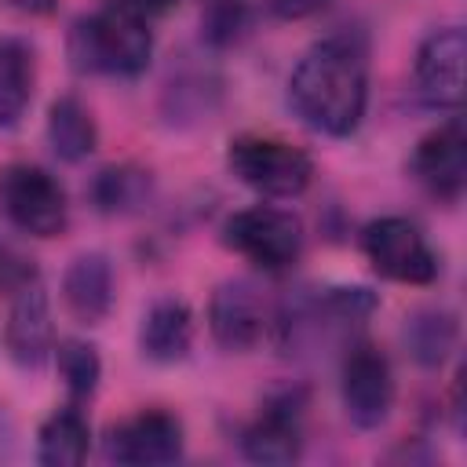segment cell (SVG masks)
I'll return each mask as SVG.
<instances>
[{
  "instance_id": "obj_18",
  "label": "cell",
  "mask_w": 467,
  "mask_h": 467,
  "mask_svg": "<svg viewBox=\"0 0 467 467\" xmlns=\"http://www.w3.org/2000/svg\"><path fill=\"white\" fill-rule=\"evenodd\" d=\"M88 449H91V431L77 409L51 412L36 434V456L47 467H77L84 463Z\"/></svg>"
},
{
  "instance_id": "obj_6",
  "label": "cell",
  "mask_w": 467,
  "mask_h": 467,
  "mask_svg": "<svg viewBox=\"0 0 467 467\" xmlns=\"http://www.w3.org/2000/svg\"><path fill=\"white\" fill-rule=\"evenodd\" d=\"M361 248H365V259L372 263V270L390 281L431 285L438 277V259H434L431 244L423 241L416 223H409L401 215L372 219L361 234Z\"/></svg>"
},
{
  "instance_id": "obj_25",
  "label": "cell",
  "mask_w": 467,
  "mask_h": 467,
  "mask_svg": "<svg viewBox=\"0 0 467 467\" xmlns=\"http://www.w3.org/2000/svg\"><path fill=\"white\" fill-rule=\"evenodd\" d=\"M22 11H36V15H44V11H51V4L55 0H15Z\"/></svg>"
},
{
  "instance_id": "obj_7",
  "label": "cell",
  "mask_w": 467,
  "mask_h": 467,
  "mask_svg": "<svg viewBox=\"0 0 467 467\" xmlns=\"http://www.w3.org/2000/svg\"><path fill=\"white\" fill-rule=\"evenodd\" d=\"M343 409L350 423L372 431L390 416L394 405V372L390 361L372 343H354L343 358Z\"/></svg>"
},
{
  "instance_id": "obj_2",
  "label": "cell",
  "mask_w": 467,
  "mask_h": 467,
  "mask_svg": "<svg viewBox=\"0 0 467 467\" xmlns=\"http://www.w3.org/2000/svg\"><path fill=\"white\" fill-rule=\"evenodd\" d=\"M153 36L146 29V18L102 7L88 18H80L69 33V58L77 69L88 73H109V77H135L150 66Z\"/></svg>"
},
{
  "instance_id": "obj_21",
  "label": "cell",
  "mask_w": 467,
  "mask_h": 467,
  "mask_svg": "<svg viewBox=\"0 0 467 467\" xmlns=\"http://www.w3.org/2000/svg\"><path fill=\"white\" fill-rule=\"evenodd\" d=\"M55 361H58V376L66 379L69 394L73 398H91L95 387H99V376H102V361L95 354L91 343L84 339H62L55 347Z\"/></svg>"
},
{
  "instance_id": "obj_23",
  "label": "cell",
  "mask_w": 467,
  "mask_h": 467,
  "mask_svg": "<svg viewBox=\"0 0 467 467\" xmlns=\"http://www.w3.org/2000/svg\"><path fill=\"white\" fill-rule=\"evenodd\" d=\"M179 0H109V7H120V11H131L139 18H153V15H164L171 11Z\"/></svg>"
},
{
  "instance_id": "obj_8",
  "label": "cell",
  "mask_w": 467,
  "mask_h": 467,
  "mask_svg": "<svg viewBox=\"0 0 467 467\" xmlns=\"http://www.w3.org/2000/svg\"><path fill=\"white\" fill-rule=\"evenodd\" d=\"M274 314L252 281H223L208 303V328L223 350H252L270 332Z\"/></svg>"
},
{
  "instance_id": "obj_13",
  "label": "cell",
  "mask_w": 467,
  "mask_h": 467,
  "mask_svg": "<svg viewBox=\"0 0 467 467\" xmlns=\"http://www.w3.org/2000/svg\"><path fill=\"white\" fill-rule=\"evenodd\" d=\"M62 299L66 310L80 325H99L113 306V266L102 252L77 255L62 274Z\"/></svg>"
},
{
  "instance_id": "obj_16",
  "label": "cell",
  "mask_w": 467,
  "mask_h": 467,
  "mask_svg": "<svg viewBox=\"0 0 467 467\" xmlns=\"http://www.w3.org/2000/svg\"><path fill=\"white\" fill-rule=\"evenodd\" d=\"M47 142L69 164L91 157L95 146H99V128H95L91 109L73 95L55 99L51 109H47Z\"/></svg>"
},
{
  "instance_id": "obj_19",
  "label": "cell",
  "mask_w": 467,
  "mask_h": 467,
  "mask_svg": "<svg viewBox=\"0 0 467 467\" xmlns=\"http://www.w3.org/2000/svg\"><path fill=\"white\" fill-rule=\"evenodd\" d=\"M153 197V179L146 168L135 164H113L102 168L91 182V201L99 212L109 215H124V212H139L146 201Z\"/></svg>"
},
{
  "instance_id": "obj_5",
  "label": "cell",
  "mask_w": 467,
  "mask_h": 467,
  "mask_svg": "<svg viewBox=\"0 0 467 467\" xmlns=\"http://www.w3.org/2000/svg\"><path fill=\"white\" fill-rule=\"evenodd\" d=\"M0 212L11 226L33 237H55L66 230L69 204L66 190L55 175L36 164H7L0 168Z\"/></svg>"
},
{
  "instance_id": "obj_14",
  "label": "cell",
  "mask_w": 467,
  "mask_h": 467,
  "mask_svg": "<svg viewBox=\"0 0 467 467\" xmlns=\"http://www.w3.org/2000/svg\"><path fill=\"white\" fill-rule=\"evenodd\" d=\"M241 449L255 463H292L303 452V427L296 401H274L244 431Z\"/></svg>"
},
{
  "instance_id": "obj_4",
  "label": "cell",
  "mask_w": 467,
  "mask_h": 467,
  "mask_svg": "<svg viewBox=\"0 0 467 467\" xmlns=\"http://www.w3.org/2000/svg\"><path fill=\"white\" fill-rule=\"evenodd\" d=\"M223 241L244 255L248 263H255L259 270H288L299 252H303V223L285 212V208H270V204H255L244 212H234L223 226Z\"/></svg>"
},
{
  "instance_id": "obj_17",
  "label": "cell",
  "mask_w": 467,
  "mask_h": 467,
  "mask_svg": "<svg viewBox=\"0 0 467 467\" xmlns=\"http://www.w3.org/2000/svg\"><path fill=\"white\" fill-rule=\"evenodd\" d=\"M33 47L15 36H0V128H15L33 99Z\"/></svg>"
},
{
  "instance_id": "obj_10",
  "label": "cell",
  "mask_w": 467,
  "mask_h": 467,
  "mask_svg": "<svg viewBox=\"0 0 467 467\" xmlns=\"http://www.w3.org/2000/svg\"><path fill=\"white\" fill-rule=\"evenodd\" d=\"M463 58L467 36L460 26L431 33L416 51V91L434 109H456L463 102Z\"/></svg>"
},
{
  "instance_id": "obj_9",
  "label": "cell",
  "mask_w": 467,
  "mask_h": 467,
  "mask_svg": "<svg viewBox=\"0 0 467 467\" xmlns=\"http://www.w3.org/2000/svg\"><path fill=\"white\" fill-rule=\"evenodd\" d=\"M106 456L131 467H157L182 456V423L171 412L150 409L120 420L106 434Z\"/></svg>"
},
{
  "instance_id": "obj_22",
  "label": "cell",
  "mask_w": 467,
  "mask_h": 467,
  "mask_svg": "<svg viewBox=\"0 0 467 467\" xmlns=\"http://www.w3.org/2000/svg\"><path fill=\"white\" fill-rule=\"evenodd\" d=\"M244 26H248L244 0H212V4H208L204 36H208L212 44H230L234 36H241Z\"/></svg>"
},
{
  "instance_id": "obj_20",
  "label": "cell",
  "mask_w": 467,
  "mask_h": 467,
  "mask_svg": "<svg viewBox=\"0 0 467 467\" xmlns=\"http://www.w3.org/2000/svg\"><path fill=\"white\" fill-rule=\"evenodd\" d=\"M405 343L420 365H441L445 354L456 347V317L438 306L416 310L405 321Z\"/></svg>"
},
{
  "instance_id": "obj_3",
  "label": "cell",
  "mask_w": 467,
  "mask_h": 467,
  "mask_svg": "<svg viewBox=\"0 0 467 467\" xmlns=\"http://www.w3.org/2000/svg\"><path fill=\"white\" fill-rule=\"evenodd\" d=\"M226 164L263 197H296L314 179V161L299 146L270 135H237L226 150Z\"/></svg>"
},
{
  "instance_id": "obj_11",
  "label": "cell",
  "mask_w": 467,
  "mask_h": 467,
  "mask_svg": "<svg viewBox=\"0 0 467 467\" xmlns=\"http://www.w3.org/2000/svg\"><path fill=\"white\" fill-rule=\"evenodd\" d=\"M416 182L438 201H460L467 182V135L463 120H449L420 139L412 153Z\"/></svg>"
},
{
  "instance_id": "obj_15",
  "label": "cell",
  "mask_w": 467,
  "mask_h": 467,
  "mask_svg": "<svg viewBox=\"0 0 467 467\" xmlns=\"http://www.w3.org/2000/svg\"><path fill=\"white\" fill-rule=\"evenodd\" d=\"M193 343V314L182 299H157L139 325V347L150 361H182Z\"/></svg>"
},
{
  "instance_id": "obj_1",
  "label": "cell",
  "mask_w": 467,
  "mask_h": 467,
  "mask_svg": "<svg viewBox=\"0 0 467 467\" xmlns=\"http://www.w3.org/2000/svg\"><path fill=\"white\" fill-rule=\"evenodd\" d=\"M288 99L314 131L336 139L358 131L368 102L365 55L343 36H328L314 44L292 69Z\"/></svg>"
},
{
  "instance_id": "obj_24",
  "label": "cell",
  "mask_w": 467,
  "mask_h": 467,
  "mask_svg": "<svg viewBox=\"0 0 467 467\" xmlns=\"http://www.w3.org/2000/svg\"><path fill=\"white\" fill-rule=\"evenodd\" d=\"M317 7H325V0H274V11L285 15V18H303Z\"/></svg>"
},
{
  "instance_id": "obj_12",
  "label": "cell",
  "mask_w": 467,
  "mask_h": 467,
  "mask_svg": "<svg viewBox=\"0 0 467 467\" xmlns=\"http://www.w3.org/2000/svg\"><path fill=\"white\" fill-rule=\"evenodd\" d=\"M7 354L22 368H40L47 354L55 350V325H51V303L40 285H22L11 314H7Z\"/></svg>"
}]
</instances>
